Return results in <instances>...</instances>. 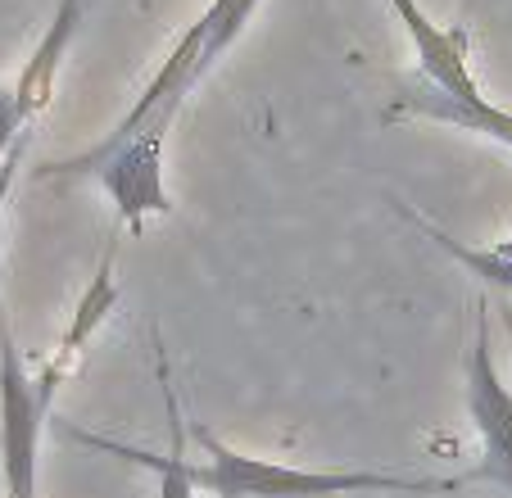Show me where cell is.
Returning a JSON list of instances; mask_svg holds the SVG:
<instances>
[{
	"label": "cell",
	"mask_w": 512,
	"mask_h": 498,
	"mask_svg": "<svg viewBox=\"0 0 512 498\" xmlns=\"http://www.w3.org/2000/svg\"><path fill=\"white\" fill-rule=\"evenodd\" d=\"M200 50H204V19H195L173 41V50L150 77V87L118 118L114 132L105 141L87 145L82 154L41 163L37 182H78V177H87L114 200L118 218L132 231H145V218H168L173 195L164 186V141L173 132V118L182 114L186 96L204 82Z\"/></svg>",
	"instance_id": "6da1fadb"
},
{
	"label": "cell",
	"mask_w": 512,
	"mask_h": 498,
	"mask_svg": "<svg viewBox=\"0 0 512 498\" xmlns=\"http://www.w3.org/2000/svg\"><path fill=\"white\" fill-rule=\"evenodd\" d=\"M204 462H182L186 480L200 494L218 498H345V494H449L463 489V476H404V471H309L281 467L268 458L227 449L204 426H195Z\"/></svg>",
	"instance_id": "7a4b0ae2"
},
{
	"label": "cell",
	"mask_w": 512,
	"mask_h": 498,
	"mask_svg": "<svg viewBox=\"0 0 512 498\" xmlns=\"http://www.w3.org/2000/svg\"><path fill=\"white\" fill-rule=\"evenodd\" d=\"M50 399L28 372L10 326H0V476L5 498H37V449Z\"/></svg>",
	"instance_id": "3957f363"
},
{
	"label": "cell",
	"mask_w": 512,
	"mask_h": 498,
	"mask_svg": "<svg viewBox=\"0 0 512 498\" xmlns=\"http://www.w3.org/2000/svg\"><path fill=\"white\" fill-rule=\"evenodd\" d=\"M467 412L481 435V462L467 471V485H499L512 494V390L503 385L490 340V299H476V340L467 354Z\"/></svg>",
	"instance_id": "277c9868"
},
{
	"label": "cell",
	"mask_w": 512,
	"mask_h": 498,
	"mask_svg": "<svg viewBox=\"0 0 512 498\" xmlns=\"http://www.w3.org/2000/svg\"><path fill=\"white\" fill-rule=\"evenodd\" d=\"M395 19L404 23V32L413 37V55H417V73L440 87L454 100H476L485 96L481 82L472 73V46H467L463 28H440L417 0H386Z\"/></svg>",
	"instance_id": "5b68a950"
},
{
	"label": "cell",
	"mask_w": 512,
	"mask_h": 498,
	"mask_svg": "<svg viewBox=\"0 0 512 498\" xmlns=\"http://www.w3.org/2000/svg\"><path fill=\"white\" fill-rule=\"evenodd\" d=\"M390 118H431V123H449L458 132H476L494 145L512 150V109L490 105L485 96L476 100H454L440 87H431L417 68L395 77V100H390Z\"/></svg>",
	"instance_id": "8992f818"
},
{
	"label": "cell",
	"mask_w": 512,
	"mask_h": 498,
	"mask_svg": "<svg viewBox=\"0 0 512 498\" xmlns=\"http://www.w3.org/2000/svg\"><path fill=\"white\" fill-rule=\"evenodd\" d=\"M87 5L91 0H55V14H50L37 50H32L28 64H23L19 77H14V100H19V114L28 118V123H37V118L50 109V100H55L59 68H64L68 46L78 37L82 19H87Z\"/></svg>",
	"instance_id": "52a82bcc"
},
{
	"label": "cell",
	"mask_w": 512,
	"mask_h": 498,
	"mask_svg": "<svg viewBox=\"0 0 512 498\" xmlns=\"http://www.w3.org/2000/svg\"><path fill=\"white\" fill-rule=\"evenodd\" d=\"M114 263H118V249L109 245V254L100 259V268H96V277H91V286L82 290L78 308H73V317H68V326H64V336H59L55 354H50V358H46V367L37 372V385H41V394H46L50 403H55V390L64 385L68 367L78 363V354L87 349V340L96 336L100 326L109 322V313H114V304H118Z\"/></svg>",
	"instance_id": "ba28073f"
},
{
	"label": "cell",
	"mask_w": 512,
	"mask_h": 498,
	"mask_svg": "<svg viewBox=\"0 0 512 498\" xmlns=\"http://www.w3.org/2000/svg\"><path fill=\"white\" fill-rule=\"evenodd\" d=\"M159 376H164V367H159ZM164 403H168V422H173V453L168 458H159V453H141L132 449V444H118V440H105V435H91V431H78V426H64L68 440H78V444H91V449L100 453H114V458L132 462V467H145V471H155L159 476V498H200V489L186 480L182 471V417H177V399H173V385H168L164 376Z\"/></svg>",
	"instance_id": "9c48e42d"
},
{
	"label": "cell",
	"mask_w": 512,
	"mask_h": 498,
	"mask_svg": "<svg viewBox=\"0 0 512 498\" xmlns=\"http://www.w3.org/2000/svg\"><path fill=\"white\" fill-rule=\"evenodd\" d=\"M259 0H209V10L200 14L204 19V50H200V77L209 73L227 50L241 41V32L250 28Z\"/></svg>",
	"instance_id": "30bf717a"
},
{
	"label": "cell",
	"mask_w": 512,
	"mask_h": 498,
	"mask_svg": "<svg viewBox=\"0 0 512 498\" xmlns=\"http://www.w3.org/2000/svg\"><path fill=\"white\" fill-rule=\"evenodd\" d=\"M28 118L19 114V100H14V87H0V163L10 159V150L19 145V136L28 132Z\"/></svg>",
	"instance_id": "8fae6325"
},
{
	"label": "cell",
	"mask_w": 512,
	"mask_h": 498,
	"mask_svg": "<svg viewBox=\"0 0 512 498\" xmlns=\"http://www.w3.org/2000/svg\"><path fill=\"white\" fill-rule=\"evenodd\" d=\"M28 141H32V132H23L19 145L10 150V159L0 163V218H5V204H10V191H14V182H19L23 159H28ZM0 326H5V313H0Z\"/></svg>",
	"instance_id": "7c38bea8"
},
{
	"label": "cell",
	"mask_w": 512,
	"mask_h": 498,
	"mask_svg": "<svg viewBox=\"0 0 512 498\" xmlns=\"http://www.w3.org/2000/svg\"><path fill=\"white\" fill-rule=\"evenodd\" d=\"M503 331H508V345H512V299H503Z\"/></svg>",
	"instance_id": "4fadbf2b"
},
{
	"label": "cell",
	"mask_w": 512,
	"mask_h": 498,
	"mask_svg": "<svg viewBox=\"0 0 512 498\" xmlns=\"http://www.w3.org/2000/svg\"><path fill=\"white\" fill-rule=\"evenodd\" d=\"M494 249H499L503 259H508V263H512V236H508V240H503V245H494Z\"/></svg>",
	"instance_id": "5bb4252c"
}]
</instances>
